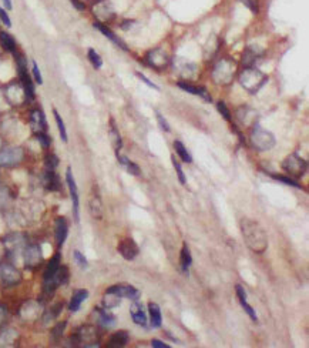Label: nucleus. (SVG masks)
<instances>
[{"label": "nucleus", "instance_id": "56", "mask_svg": "<svg viewBox=\"0 0 309 348\" xmlns=\"http://www.w3.org/2000/svg\"><path fill=\"white\" fill-rule=\"evenodd\" d=\"M136 74H137V76H138V79H140V80H143V81H144L145 84H148V86L151 87V89H154V90H157V92H160V87H158L157 84H156V83H152L151 80H148V79H147V77H145L144 74H143V73H140V72H137V73H136Z\"/></svg>", "mask_w": 309, "mask_h": 348}, {"label": "nucleus", "instance_id": "11", "mask_svg": "<svg viewBox=\"0 0 309 348\" xmlns=\"http://www.w3.org/2000/svg\"><path fill=\"white\" fill-rule=\"evenodd\" d=\"M0 280L6 287H13L21 281V273L12 263L6 261L0 264Z\"/></svg>", "mask_w": 309, "mask_h": 348}, {"label": "nucleus", "instance_id": "14", "mask_svg": "<svg viewBox=\"0 0 309 348\" xmlns=\"http://www.w3.org/2000/svg\"><path fill=\"white\" fill-rule=\"evenodd\" d=\"M145 61L150 64L154 69L157 70H163L165 67L170 64V59H168V54L165 52L164 49H152L147 53V57H145Z\"/></svg>", "mask_w": 309, "mask_h": 348}, {"label": "nucleus", "instance_id": "3", "mask_svg": "<svg viewBox=\"0 0 309 348\" xmlns=\"http://www.w3.org/2000/svg\"><path fill=\"white\" fill-rule=\"evenodd\" d=\"M237 70V63L230 57H223L215 63L212 69V79L219 86H228L234 80V74Z\"/></svg>", "mask_w": 309, "mask_h": 348}, {"label": "nucleus", "instance_id": "4", "mask_svg": "<svg viewBox=\"0 0 309 348\" xmlns=\"http://www.w3.org/2000/svg\"><path fill=\"white\" fill-rule=\"evenodd\" d=\"M250 141L252 147L257 148L258 151H268L271 148L275 147V136L271 133L270 130L261 127L255 124L250 134Z\"/></svg>", "mask_w": 309, "mask_h": 348}, {"label": "nucleus", "instance_id": "40", "mask_svg": "<svg viewBox=\"0 0 309 348\" xmlns=\"http://www.w3.org/2000/svg\"><path fill=\"white\" fill-rule=\"evenodd\" d=\"M174 148H175L177 156H180V159H181V160L185 161V163H191V161H192V157H191L190 151L185 148V146L181 143V141L180 140L174 141Z\"/></svg>", "mask_w": 309, "mask_h": 348}, {"label": "nucleus", "instance_id": "19", "mask_svg": "<svg viewBox=\"0 0 309 348\" xmlns=\"http://www.w3.org/2000/svg\"><path fill=\"white\" fill-rule=\"evenodd\" d=\"M69 235V224L64 217H57L54 221V237H56V243L57 247H61L67 240Z\"/></svg>", "mask_w": 309, "mask_h": 348}, {"label": "nucleus", "instance_id": "43", "mask_svg": "<svg viewBox=\"0 0 309 348\" xmlns=\"http://www.w3.org/2000/svg\"><path fill=\"white\" fill-rule=\"evenodd\" d=\"M110 137H112L113 144H114V147H116V151L120 150L121 146H123V144H121V137H120L119 130H117V127H116V124L113 123V120H112V123H110Z\"/></svg>", "mask_w": 309, "mask_h": 348}, {"label": "nucleus", "instance_id": "20", "mask_svg": "<svg viewBox=\"0 0 309 348\" xmlns=\"http://www.w3.org/2000/svg\"><path fill=\"white\" fill-rule=\"evenodd\" d=\"M89 208H90V213H92L94 219H101V215H103V203H101L99 187H96V186H93L92 188V195H90V200H89Z\"/></svg>", "mask_w": 309, "mask_h": 348}, {"label": "nucleus", "instance_id": "45", "mask_svg": "<svg viewBox=\"0 0 309 348\" xmlns=\"http://www.w3.org/2000/svg\"><path fill=\"white\" fill-rule=\"evenodd\" d=\"M66 327H67V322L66 321H61L59 322L56 327H53L52 330V338L54 340V341H57V340H60L61 337H63V334H64V331H66Z\"/></svg>", "mask_w": 309, "mask_h": 348}, {"label": "nucleus", "instance_id": "36", "mask_svg": "<svg viewBox=\"0 0 309 348\" xmlns=\"http://www.w3.org/2000/svg\"><path fill=\"white\" fill-rule=\"evenodd\" d=\"M116 154H117V160H119L120 164H123V166L127 168V171H128V173L133 174V176H140V174H141V170H140V167H138V164H136L134 161L128 160L125 156H121L119 151H116Z\"/></svg>", "mask_w": 309, "mask_h": 348}, {"label": "nucleus", "instance_id": "53", "mask_svg": "<svg viewBox=\"0 0 309 348\" xmlns=\"http://www.w3.org/2000/svg\"><path fill=\"white\" fill-rule=\"evenodd\" d=\"M32 74H33V79L37 84H43V77H41V73H40V69L34 60L32 61Z\"/></svg>", "mask_w": 309, "mask_h": 348}, {"label": "nucleus", "instance_id": "38", "mask_svg": "<svg viewBox=\"0 0 309 348\" xmlns=\"http://www.w3.org/2000/svg\"><path fill=\"white\" fill-rule=\"evenodd\" d=\"M12 199H13V195H12L10 188L5 184H0V211L9 207V204L12 203Z\"/></svg>", "mask_w": 309, "mask_h": 348}, {"label": "nucleus", "instance_id": "13", "mask_svg": "<svg viewBox=\"0 0 309 348\" xmlns=\"http://www.w3.org/2000/svg\"><path fill=\"white\" fill-rule=\"evenodd\" d=\"M66 181H67V186H69V191H70V197H72L74 220H76V223H79L80 221L79 190H77V184H76V180H74V176H73V171L70 167H67V170H66Z\"/></svg>", "mask_w": 309, "mask_h": 348}, {"label": "nucleus", "instance_id": "49", "mask_svg": "<svg viewBox=\"0 0 309 348\" xmlns=\"http://www.w3.org/2000/svg\"><path fill=\"white\" fill-rule=\"evenodd\" d=\"M239 302H241V307H242L244 310H245V313L250 315L251 320H252V321H258L257 314H255L254 308L251 307L250 304H248V301H247V298H242V300H239Z\"/></svg>", "mask_w": 309, "mask_h": 348}, {"label": "nucleus", "instance_id": "39", "mask_svg": "<svg viewBox=\"0 0 309 348\" xmlns=\"http://www.w3.org/2000/svg\"><path fill=\"white\" fill-rule=\"evenodd\" d=\"M53 116H54V120H56V124H57V128H59V133H60V137H61V140L64 141V143H67V141H69V137H67L66 124H64V121H63V119H61V116H60L59 112H57L56 108H53Z\"/></svg>", "mask_w": 309, "mask_h": 348}, {"label": "nucleus", "instance_id": "58", "mask_svg": "<svg viewBox=\"0 0 309 348\" xmlns=\"http://www.w3.org/2000/svg\"><path fill=\"white\" fill-rule=\"evenodd\" d=\"M73 6L76 7L77 10H80V12H83V10H86V5L83 3V2H80V0H72Z\"/></svg>", "mask_w": 309, "mask_h": 348}, {"label": "nucleus", "instance_id": "12", "mask_svg": "<svg viewBox=\"0 0 309 348\" xmlns=\"http://www.w3.org/2000/svg\"><path fill=\"white\" fill-rule=\"evenodd\" d=\"M23 263L25 267L29 270L37 268L43 263V253L41 248L37 244H27L23 250Z\"/></svg>", "mask_w": 309, "mask_h": 348}, {"label": "nucleus", "instance_id": "51", "mask_svg": "<svg viewBox=\"0 0 309 348\" xmlns=\"http://www.w3.org/2000/svg\"><path fill=\"white\" fill-rule=\"evenodd\" d=\"M171 161H172V166H174V168H175V171H177L178 180H180V183H181V184H185V174H184V171H183V167H181V164H180V163L175 160V157H174V156L171 157Z\"/></svg>", "mask_w": 309, "mask_h": 348}, {"label": "nucleus", "instance_id": "31", "mask_svg": "<svg viewBox=\"0 0 309 348\" xmlns=\"http://www.w3.org/2000/svg\"><path fill=\"white\" fill-rule=\"evenodd\" d=\"M127 342H128V333H127V331H123V330H120V331H116V333L110 337V341L107 342V347L110 348L124 347Z\"/></svg>", "mask_w": 309, "mask_h": 348}, {"label": "nucleus", "instance_id": "50", "mask_svg": "<svg viewBox=\"0 0 309 348\" xmlns=\"http://www.w3.org/2000/svg\"><path fill=\"white\" fill-rule=\"evenodd\" d=\"M36 137H37V140H39V143L41 144V147H43V148L50 147V144H52V140H50V136L47 134V132L36 133Z\"/></svg>", "mask_w": 309, "mask_h": 348}, {"label": "nucleus", "instance_id": "23", "mask_svg": "<svg viewBox=\"0 0 309 348\" xmlns=\"http://www.w3.org/2000/svg\"><path fill=\"white\" fill-rule=\"evenodd\" d=\"M94 317H96V321H97L100 327L105 328V330L116 327V324H117L116 317L110 314L105 308H96L94 310Z\"/></svg>", "mask_w": 309, "mask_h": 348}, {"label": "nucleus", "instance_id": "59", "mask_svg": "<svg viewBox=\"0 0 309 348\" xmlns=\"http://www.w3.org/2000/svg\"><path fill=\"white\" fill-rule=\"evenodd\" d=\"M151 345H152V347H160V348H168V347H170L168 344H165V342L160 341V340H152Z\"/></svg>", "mask_w": 309, "mask_h": 348}, {"label": "nucleus", "instance_id": "29", "mask_svg": "<svg viewBox=\"0 0 309 348\" xmlns=\"http://www.w3.org/2000/svg\"><path fill=\"white\" fill-rule=\"evenodd\" d=\"M43 184L47 191H59L61 188L59 176L54 173V170H46L45 177H43Z\"/></svg>", "mask_w": 309, "mask_h": 348}, {"label": "nucleus", "instance_id": "32", "mask_svg": "<svg viewBox=\"0 0 309 348\" xmlns=\"http://www.w3.org/2000/svg\"><path fill=\"white\" fill-rule=\"evenodd\" d=\"M0 45L9 53H17V45H16V40H14L12 34L6 33V32H0Z\"/></svg>", "mask_w": 309, "mask_h": 348}, {"label": "nucleus", "instance_id": "1", "mask_svg": "<svg viewBox=\"0 0 309 348\" xmlns=\"http://www.w3.org/2000/svg\"><path fill=\"white\" fill-rule=\"evenodd\" d=\"M241 233H242L244 241L254 253L262 254L268 247V235L258 221L242 219L241 220Z\"/></svg>", "mask_w": 309, "mask_h": 348}, {"label": "nucleus", "instance_id": "9", "mask_svg": "<svg viewBox=\"0 0 309 348\" xmlns=\"http://www.w3.org/2000/svg\"><path fill=\"white\" fill-rule=\"evenodd\" d=\"M25 159V150L21 147L0 148V167H14Z\"/></svg>", "mask_w": 309, "mask_h": 348}, {"label": "nucleus", "instance_id": "46", "mask_svg": "<svg viewBox=\"0 0 309 348\" xmlns=\"http://www.w3.org/2000/svg\"><path fill=\"white\" fill-rule=\"evenodd\" d=\"M73 258H74V261L77 263V266H79L80 268L86 270V268L89 267V261H87L86 255L83 254L81 251H79V250H74V251H73Z\"/></svg>", "mask_w": 309, "mask_h": 348}, {"label": "nucleus", "instance_id": "18", "mask_svg": "<svg viewBox=\"0 0 309 348\" xmlns=\"http://www.w3.org/2000/svg\"><path fill=\"white\" fill-rule=\"evenodd\" d=\"M20 317L26 321H33L41 314V306L37 301H26L20 307Z\"/></svg>", "mask_w": 309, "mask_h": 348}, {"label": "nucleus", "instance_id": "28", "mask_svg": "<svg viewBox=\"0 0 309 348\" xmlns=\"http://www.w3.org/2000/svg\"><path fill=\"white\" fill-rule=\"evenodd\" d=\"M130 314H131L133 321L136 322L137 325H141V327H145L147 325V314H145V310L143 307V304L140 302H134L130 307Z\"/></svg>", "mask_w": 309, "mask_h": 348}, {"label": "nucleus", "instance_id": "2", "mask_svg": "<svg viewBox=\"0 0 309 348\" xmlns=\"http://www.w3.org/2000/svg\"><path fill=\"white\" fill-rule=\"evenodd\" d=\"M267 81H268V76H265L261 70H258V69L252 66L245 67V70L239 74V83H241V86L247 92H250L251 94L258 93L265 86Z\"/></svg>", "mask_w": 309, "mask_h": 348}, {"label": "nucleus", "instance_id": "34", "mask_svg": "<svg viewBox=\"0 0 309 348\" xmlns=\"http://www.w3.org/2000/svg\"><path fill=\"white\" fill-rule=\"evenodd\" d=\"M183 61H184V64H178V63L177 64H174V66H175V72L180 74V77H194V74L197 72L195 64L187 60Z\"/></svg>", "mask_w": 309, "mask_h": 348}, {"label": "nucleus", "instance_id": "5", "mask_svg": "<svg viewBox=\"0 0 309 348\" xmlns=\"http://www.w3.org/2000/svg\"><path fill=\"white\" fill-rule=\"evenodd\" d=\"M96 340H97V330L93 325H81L72 337V342L74 345H81L86 348H99L100 344L96 342Z\"/></svg>", "mask_w": 309, "mask_h": 348}, {"label": "nucleus", "instance_id": "60", "mask_svg": "<svg viewBox=\"0 0 309 348\" xmlns=\"http://www.w3.org/2000/svg\"><path fill=\"white\" fill-rule=\"evenodd\" d=\"M3 2V5H5V7H6V10H12L13 9V5H12V0H2Z\"/></svg>", "mask_w": 309, "mask_h": 348}, {"label": "nucleus", "instance_id": "22", "mask_svg": "<svg viewBox=\"0 0 309 348\" xmlns=\"http://www.w3.org/2000/svg\"><path fill=\"white\" fill-rule=\"evenodd\" d=\"M93 13L96 14L97 19L103 21L112 20L114 17V10L107 0H97V5L93 9Z\"/></svg>", "mask_w": 309, "mask_h": 348}, {"label": "nucleus", "instance_id": "15", "mask_svg": "<svg viewBox=\"0 0 309 348\" xmlns=\"http://www.w3.org/2000/svg\"><path fill=\"white\" fill-rule=\"evenodd\" d=\"M105 293H112V294L119 295L120 298H128L134 301L140 298V291L130 284H116V286L107 288Z\"/></svg>", "mask_w": 309, "mask_h": 348}, {"label": "nucleus", "instance_id": "55", "mask_svg": "<svg viewBox=\"0 0 309 348\" xmlns=\"http://www.w3.org/2000/svg\"><path fill=\"white\" fill-rule=\"evenodd\" d=\"M7 314H9V313H7V307L5 304L0 302V328L3 327V324L6 322Z\"/></svg>", "mask_w": 309, "mask_h": 348}, {"label": "nucleus", "instance_id": "8", "mask_svg": "<svg viewBox=\"0 0 309 348\" xmlns=\"http://www.w3.org/2000/svg\"><path fill=\"white\" fill-rule=\"evenodd\" d=\"M70 278V273L66 266H60L59 270L46 280H43V293L46 295H52L60 286L66 284Z\"/></svg>", "mask_w": 309, "mask_h": 348}, {"label": "nucleus", "instance_id": "57", "mask_svg": "<svg viewBox=\"0 0 309 348\" xmlns=\"http://www.w3.org/2000/svg\"><path fill=\"white\" fill-rule=\"evenodd\" d=\"M244 5H247V6L250 7L252 12H258V3L257 0H242Z\"/></svg>", "mask_w": 309, "mask_h": 348}, {"label": "nucleus", "instance_id": "44", "mask_svg": "<svg viewBox=\"0 0 309 348\" xmlns=\"http://www.w3.org/2000/svg\"><path fill=\"white\" fill-rule=\"evenodd\" d=\"M275 180L281 181V183H283V184H286V186H291V187H296V188H301L302 186L298 183V181L295 180V179H292V177H290V176H281V174H274L272 176Z\"/></svg>", "mask_w": 309, "mask_h": 348}, {"label": "nucleus", "instance_id": "48", "mask_svg": "<svg viewBox=\"0 0 309 348\" xmlns=\"http://www.w3.org/2000/svg\"><path fill=\"white\" fill-rule=\"evenodd\" d=\"M154 113H156V117H157L158 126H160V128H161V130H164L165 133H170V130H171V127H170V124H168V121L165 120L164 116H163V114L160 113V112H158V110H154Z\"/></svg>", "mask_w": 309, "mask_h": 348}, {"label": "nucleus", "instance_id": "25", "mask_svg": "<svg viewBox=\"0 0 309 348\" xmlns=\"http://www.w3.org/2000/svg\"><path fill=\"white\" fill-rule=\"evenodd\" d=\"M177 86L184 90V92H188V93L194 94V96H200L201 99H204L207 103H211L212 101V97L210 96V93L207 92V89L203 86H192L190 83H185V81H178Z\"/></svg>", "mask_w": 309, "mask_h": 348}, {"label": "nucleus", "instance_id": "21", "mask_svg": "<svg viewBox=\"0 0 309 348\" xmlns=\"http://www.w3.org/2000/svg\"><path fill=\"white\" fill-rule=\"evenodd\" d=\"M30 127L36 133L47 132V121L46 116L41 112V108H34L30 113Z\"/></svg>", "mask_w": 309, "mask_h": 348}, {"label": "nucleus", "instance_id": "16", "mask_svg": "<svg viewBox=\"0 0 309 348\" xmlns=\"http://www.w3.org/2000/svg\"><path fill=\"white\" fill-rule=\"evenodd\" d=\"M5 97H6L7 103H10L12 106H19L26 99V94H25V90H23L21 84L14 83V84H10V86L6 87Z\"/></svg>", "mask_w": 309, "mask_h": 348}, {"label": "nucleus", "instance_id": "54", "mask_svg": "<svg viewBox=\"0 0 309 348\" xmlns=\"http://www.w3.org/2000/svg\"><path fill=\"white\" fill-rule=\"evenodd\" d=\"M0 20L3 21V25L6 27H12V20H10L9 14H7L6 10L2 9V7H0Z\"/></svg>", "mask_w": 309, "mask_h": 348}, {"label": "nucleus", "instance_id": "61", "mask_svg": "<svg viewBox=\"0 0 309 348\" xmlns=\"http://www.w3.org/2000/svg\"><path fill=\"white\" fill-rule=\"evenodd\" d=\"M0 148H2V139H0Z\"/></svg>", "mask_w": 309, "mask_h": 348}, {"label": "nucleus", "instance_id": "7", "mask_svg": "<svg viewBox=\"0 0 309 348\" xmlns=\"http://www.w3.org/2000/svg\"><path fill=\"white\" fill-rule=\"evenodd\" d=\"M16 63H17V72H19L20 76V84H21L23 90H25L27 100L32 101L34 99V84L33 80H32V77H30V74L27 72L26 57L17 54V56H16Z\"/></svg>", "mask_w": 309, "mask_h": 348}, {"label": "nucleus", "instance_id": "17", "mask_svg": "<svg viewBox=\"0 0 309 348\" xmlns=\"http://www.w3.org/2000/svg\"><path fill=\"white\" fill-rule=\"evenodd\" d=\"M119 253L124 257L125 260L131 261L137 257L138 253H140V250H138L137 243L133 240L131 237H127L124 240L120 241Z\"/></svg>", "mask_w": 309, "mask_h": 348}, {"label": "nucleus", "instance_id": "27", "mask_svg": "<svg viewBox=\"0 0 309 348\" xmlns=\"http://www.w3.org/2000/svg\"><path fill=\"white\" fill-rule=\"evenodd\" d=\"M263 54L262 49H259L258 46H250L245 49V52L242 54V64L244 67H251L257 59H259Z\"/></svg>", "mask_w": 309, "mask_h": 348}, {"label": "nucleus", "instance_id": "6", "mask_svg": "<svg viewBox=\"0 0 309 348\" xmlns=\"http://www.w3.org/2000/svg\"><path fill=\"white\" fill-rule=\"evenodd\" d=\"M282 168L290 177L295 179V180H299L306 173L308 163H306V160L301 159L298 154H291L282 161Z\"/></svg>", "mask_w": 309, "mask_h": 348}, {"label": "nucleus", "instance_id": "52", "mask_svg": "<svg viewBox=\"0 0 309 348\" xmlns=\"http://www.w3.org/2000/svg\"><path fill=\"white\" fill-rule=\"evenodd\" d=\"M217 110H218V112H219V114L223 116L225 120L231 121L230 110H228V107H227V104H225L224 101H218V103H217Z\"/></svg>", "mask_w": 309, "mask_h": 348}, {"label": "nucleus", "instance_id": "62", "mask_svg": "<svg viewBox=\"0 0 309 348\" xmlns=\"http://www.w3.org/2000/svg\"><path fill=\"white\" fill-rule=\"evenodd\" d=\"M92 2H97V0H92Z\"/></svg>", "mask_w": 309, "mask_h": 348}, {"label": "nucleus", "instance_id": "26", "mask_svg": "<svg viewBox=\"0 0 309 348\" xmlns=\"http://www.w3.org/2000/svg\"><path fill=\"white\" fill-rule=\"evenodd\" d=\"M94 27H96V29L99 30L100 33L104 34L107 39H110V40H112L113 43L116 45V46H119L120 49H123V50H125V52L128 50V47H127V45H125L124 41L121 40L120 37H117V36L113 33L112 30H110L108 27L105 26V25H103L101 21H96V23H94Z\"/></svg>", "mask_w": 309, "mask_h": 348}, {"label": "nucleus", "instance_id": "42", "mask_svg": "<svg viewBox=\"0 0 309 348\" xmlns=\"http://www.w3.org/2000/svg\"><path fill=\"white\" fill-rule=\"evenodd\" d=\"M87 57H89V60H90V63H92L94 69H101V66H103V59L100 57V54L94 49H89L87 50Z\"/></svg>", "mask_w": 309, "mask_h": 348}, {"label": "nucleus", "instance_id": "33", "mask_svg": "<svg viewBox=\"0 0 309 348\" xmlns=\"http://www.w3.org/2000/svg\"><path fill=\"white\" fill-rule=\"evenodd\" d=\"M191 264H192V255H191L188 246L184 243V246L181 248V254H180V267L184 274H188V268Z\"/></svg>", "mask_w": 309, "mask_h": 348}, {"label": "nucleus", "instance_id": "30", "mask_svg": "<svg viewBox=\"0 0 309 348\" xmlns=\"http://www.w3.org/2000/svg\"><path fill=\"white\" fill-rule=\"evenodd\" d=\"M87 297H89V291H87V290H84V288L76 290V291L73 293L72 300L69 302V310H70L72 313L79 311L80 307H81V304H83V301L86 300Z\"/></svg>", "mask_w": 309, "mask_h": 348}, {"label": "nucleus", "instance_id": "35", "mask_svg": "<svg viewBox=\"0 0 309 348\" xmlns=\"http://www.w3.org/2000/svg\"><path fill=\"white\" fill-rule=\"evenodd\" d=\"M148 314H150V320H151V325L154 328H160L163 324V318H161V311L160 307L156 302H148Z\"/></svg>", "mask_w": 309, "mask_h": 348}, {"label": "nucleus", "instance_id": "24", "mask_svg": "<svg viewBox=\"0 0 309 348\" xmlns=\"http://www.w3.org/2000/svg\"><path fill=\"white\" fill-rule=\"evenodd\" d=\"M19 341V333L14 328H0V348L14 347Z\"/></svg>", "mask_w": 309, "mask_h": 348}, {"label": "nucleus", "instance_id": "10", "mask_svg": "<svg viewBox=\"0 0 309 348\" xmlns=\"http://www.w3.org/2000/svg\"><path fill=\"white\" fill-rule=\"evenodd\" d=\"M3 246H5V250L9 255H17L19 253H23V250L27 246V238L25 237V234H20V233H12V234H7L6 237H3Z\"/></svg>", "mask_w": 309, "mask_h": 348}, {"label": "nucleus", "instance_id": "41", "mask_svg": "<svg viewBox=\"0 0 309 348\" xmlns=\"http://www.w3.org/2000/svg\"><path fill=\"white\" fill-rule=\"evenodd\" d=\"M120 302H121V298L119 295L112 294V293H105V295L103 297V307L104 308L119 307Z\"/></svg>", "mask_w": 309, "mask_h": 348}, {"label": "nucleus", "instance_id": "47", "mask_svg": "<svg viewBox=\"0 0 309 348\" xmlns=\"http://www.w3.org/2000/svg\"><path fill=\"white\" fill-rule=\"evenodd\" d=\"M59 157L56 154H47L46 159H45V166H46V170H56L57 166H59Z\"/></svg>", "mask_w": 309, "mask_h": 348}, {"label": "nucleus", "instance_id": "37", "mask_svg": "<svg viewBox=\"0 0 309 348\" xmlns=\"http://www.w3.org/2000/svg\"><path fill=\"white\" fill-rule=\"evenodd\" d=\"M60 258H61V255H60V253H56V254L53 255L52 260L49 261V264H47L46 267V271H45V274H43V280H46V278H49V277H52L57 270H59V267L61 266V263H60Z\"/></svg>", "mask_w": 309, "mask_h": 348}]
</instances>
